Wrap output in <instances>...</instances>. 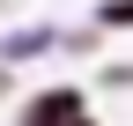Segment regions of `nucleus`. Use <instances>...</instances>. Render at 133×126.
<instances>
[{
    "label": "nucleus",
    "instance_id": "1",
    "mask_svg": "<svg viewBox=\"0 0 133 126\" xmlns=\"http://www.w3.org/2000/svg\"><path fill=\"white\" fill-rule=\"evenodd\" d=\"M81 111H89V97H81L74 82H44V89H30V97L15 104L8 126H66V119H81Z\"/></svg>",
    "mask_w": 133,
    "mask_h": 126
},
{
    "label": "nucleus",
    "instance_id": "2",
    "mask_svg": "<svg viewBox=\"0 0 133 126\" xmlns=\"http://www.w3.org/2000/svg\"><path fill=\"white\" fill-rule=\"evenodd\" d=\"M59 45V30H44V22H30V30H15V37H0V59L8 67H22V59H37V52H52Z\"/></svg>",
    "mask_w": 133,
    "mask_h": 126
},
{
    "label": "nucleus",
    "instance_id": "3",
    "mask_svg": "<svg viewBox=\"0 0 133 126\" xmlns=\"http://www.w3.org/2000/svg\"><path fill=\"white\" fill-rule=\"evenodd\" d=\"M96 30H133V0H104L96 8Z\"/></svg>",
    "mask_w": 133,
    "mask_h": 126
},
{
    "label": "nucleus",
    "instance_id": "4",
    "mask_svg": "<svg viewBox=\"0 0 133 126\" xmlns=\"http://www.w3.org/2000/svg\"><path fill=\"white\" fill-rule=\"evenodd\" d=\"M66 126H96V119H89V111H81V119H66Z\"/></svg>",
    "mask_w": 133,
    "mask_h": 126
}]
</instances>
